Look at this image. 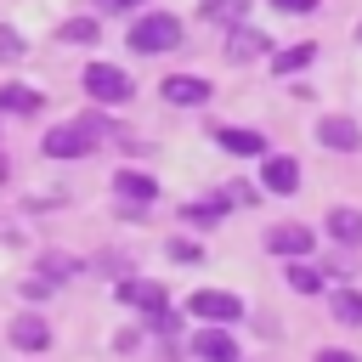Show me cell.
<instances>
[{
	"label": "cell",
	"mask_w": 362,
	"mask_h": 362,
	"mask_svg": "<svg viewBox=\"0 0 362 362\" xmlns=\"http://www.w3.org/2000/svg\"><path fill=\"white\" fill-rule=\"evenodd\" d=\"M130 45H136L141 57H164V51H175V45H181V17H170V11H147V17H136V23H130Z\"/></svg>",
	"instance_id": "obj_1"
},
{
	"label": "cell",
	"mask_w": 362,
	"mask_h": 362,
	"mask_svg": "<svg viewBox=\"0 0 362 362\" xmlns=\"http://www.w3.org/2000/svg\"><path fill=\"white\" fill-rule=\"evenodd\" d=\"M96 136H107V124L96 113H85L79 124H57V130H45V158H85L96 147Z\"/></svg>",
	"instance_id": "obj_2"
},
{
	"label": "cell",
	"mask_w": 362,
	"mask_h": 362,
	"mask_svg": "<svg viewBox=\"0 0 362 362\" xmlns=\"http://www.w3.org/2000/svg\"><path fill=\"white\" fill-rule=\"evenodd\" d=\"M85 90H90V102H102V107H119L136 85L124 79V68H113V62H90L85 68Z\"/></svg>",
	"instance_id": "obj_3"
},
{
	"label": "cell",
	"mask_w": 362,
	"mask_h": 362,
	"mask_svg": "<svg viewBox=\"0 0 362 362\" xmlns=\"http://www.w3.org/2000/svg\"><path fill=\"white\" fill-rule=\"evenodd\" d=\"M187 311L204 317V322H232V317H243V300L226 294V288H198V294L187 300Z\"/></svg>",
	"instance_id": "obj_4"
},
{
	"label": "cell",
	"mask_w": 362,
	"mask_h": 362,
	"mask_svg": "<svg viewBox=\"0 0 362 362\" xmlns=\"http://www.w3.org/2000/svg\"><path fill=\"white\" fill-rule=\"evenodd\" d=\"M317 141H322L328 153H356V147H362V124L345 119V113H328V119H317Z\"/></svg>",
	"instance_id": "obj_5"
},
{
	"label": "cell",
	"mask_w": 362,
	"mask_h": 362,
	"mask_svg": "<svg viewBox=\"0 0 362 362\" xmlns=\"http://www.w3.org/2000/svg\"><path fill=\"white\" fill-rule=\"evenodd\" d=\"M266 249H272V255H288V260H294V255L317 249V232H311V226H300V221H283V226H272V232H266Z\"/></svg>",
	"instance_id": "obj_6"
},
{
	"label": "cell",
	"mask_w": 362,
	"mask_h": 362,
	"mask_svg": "<svg viewBox=\"0 0 362 362\" xmlns=\"http://www.w3.org/2000/svg\"><path fill=\"white\" fill-rule=\"evenodd\" d=\"M119 300H124V305H136V311H147V317L170 311V294H164V283H141V277H124V283H119Z\"/></svg>",
	"instance_id": "obj_7"
},
{
	"label": "cell",
	"mask_w": 362,
	"mask_h": 362,
	"mask_svg": "<svg viewBox=\"0 0 362 362\" xmlns=\"http://www.w3.org/2000/svg\"><path fill=\"white\" fill-rule=\"evenodd\" d=\"M192 356H204V362H238V339L226 334V322H209L204 334H192Z\"/></svg>",
	"instance_id": "obj_8"
},
{
	"label": "cell",
	"mask_w": 362,
	"mask_h": 362,
	"mask_svg": "<svg viewBox=\"0 0 362 362\" xmlns=\"http://www.w3.org/2000/svg\"><path fill=\"white\" fill-rule=\"evenodd\" d=\"M164 102H175V107H204V102H209V79H204V74H170V79H164Z\"/></svg>",
	"instance_id": "obj_9"
},
{
	"label": "cell",
	"mask_w": 362,
	"mask_h": 362,
	"mask_svg": "<svg viewBox=\"0 0 362 362\" xmlns=\"http://www.w3.org/2000/svg\"><path fill=\"white\" fill-rule=\"evenodd\" d=\"M260 187H266V192H277V198H288V192L300 187V164H294L288 153H266V170H260Z\"/></svg>",
	"instance_id": "obj_10"
},
{
	"label": "cell",
	"mask_w": 362,
	"mask_h": 362,
	"mask_svg": "<svg viewBox=\"0 0 362 362\" xmlns=\"http://www.w3.org/2000/svg\"><path fill=\"white\" fill-rule=\"evenodd\" d=\"M215 141H221L226 153H238V158H260V153H266V136H255V130H243V124H221Z\"/></svg>",
	"instance_id": "obj_11"
},
{
	"label": "cell",
	"mask_w": 362,
	"mask_h": 362,
	"mask_svg": "<svg viewBox=\"0 0 362 362\" xmlns=\"http://www.w3.org/2000/svg\"><path fill=\"white\" fill-rule=\"evenodd\" d=\"M113 192H119L124 204H153V198H158V181L141 175V170H119V175H113Z\"/></svg>",
	"instance_id": "obj_12"
},
{
	"label": "cell",
	"mask_w": 362,
	"mask_h": 362,
	"mask_svg": "<svg viewBox=\"0 0 362 362\" xmlns=\"http://www.w3.org/2000/svg\"><path fill=\"white\" fill-rule=\"evenodd\" d=\"M11 345H17V351H45V345H51L45 317H17V322H11Z\"/></svg>",
	"instance_id": "obj_13"
},
{
	"label": "cell",
	"mask_w": 362,
	"mask_h": 362,
	"mask_svg": "<svg viewBox=\"0 0 362 362\" xmlns=\"http://www.w3.org/2000/svg\"><path fill=\"white\" fill-rule=\"evenodd\" d=\"M328 238L345 243V249H356L362 243V209H328Z\"/></svg>",
	"instance_id": "obj_14"
},
{
	"label": "cell",
	"mask_w": 362,
	"mask_h": 362,
	"mask_svg": "<svg viewBox=\"0 0 362 362\" xmlns=\"http://www.w3.org/2000/svg\"><path fill=\"white\" fill-rule=\"evenodd\" d=\"M96 34H102V23H96V17H68V23L57 28V40H62V45H96Z\"/></svg>",
	"instance_id": "obj_15"
},
{
	"label": "cell",
	"mask_w": 362,
	"mask_h": 362,
	"mask_svg": "<svg viewBox=\"0 0 362 362\" xmlns=\"http://www.w3.org/2000/svg\"><path fill=\"white\" fill-rule=\"evenodd\" d=\"M40 107V90L28 85H0V113H34Z\"/></svg>",
	"instance_id": "obj_16"
},
{
	"label": "cell",
	"mask_w": 362,
	"mask_h": 362,
	"mask_svg": "<svg viewBox=\"0 0 362 362\" xmlns=\"http://www.w3.org/2000/svg\"><path fill=\"white\" fill-rule=\"evenodd\" d=\"M328 311H334L339 322H351V328H362V288H339V294L328 300Z\"/></svg>",
	"instance_id": "obj_17"
},
{
	"label": "cell",
	"mask_w": 362,
	"mask_h": 362,
	"mask_svg": "<svg viewBox=\"0 0 362 362\" xmlns=\"http://www.w3.org/2000/svg\"><path fill=\"white\" fill-rule=\"evenodd\" d=\"M311 57H317V45H311V40H305V45H288V51H277V57H272V74H300Z\"/></svg>",
	"instance_id": "obj_18"
},
{
	"label": "cell",
	"mask_w": 362,
	"mask_h": 362,
	"mask_svg": "<svg viewBox=\"0 0 362 362\" xmlns=\"http://www.w3.org/2000/svg\"><path fill=\"white\" fill-rule=\"evenodd\" d=\"M260 45H266V40H260V34H255V28H238V34H232V40H226V51H232V62H249V57H255V51H260Z\"/></svg>",
	"instance_id": "obj_19"
},
{
	"label": "cell",
	"mask_w": 362,
	"mask_h": 362,
	"mask_svg": "<svg viewBox=\"0 0 362 362\" xmlns=\"http://www.w3.org/2000/svg\"><path fill=\"white\" fill-rule=\"evenodd\" d=\"M243 6H249V0H204L198 11H204L209 23H238V17H243Z\"/></svg>",
	"instance_id": "obj_20"
},
{
	"label": "cell",
	"mask_w": 362,
	"mask_h": 362,
	"mask_svg": "<svg viewBox=\"0 0 362 362\" xmlns=\"http://www.w3.org/2000/svg\"><path fill=\"white\" fill-rule=\"evenodd\" d=\"M288 288H294V294H317V288H322V272H317V266H288Z\"/></svg>",
	"instance_id": "obj_21"
},
{
	"label": "cell",
	"mask_w": 362,
	"mask_h": 362,
	"mask_svg": "<svg viewBox=\"0 0 362 362\" xmlns=\"http://www.w3.org/2000/svg\"><path fill=\"white\" fill-rule=\"evenodd\" d=\"M221 215H226V198H221V204H187V209H181V221H198V226H209V221H221Z\"/></svg>",
	"instance_id": "obj_22"
},
{
	"label": "cell",
	"mask_w": 362,
	"mask_h": 362,
	"mask_svg": "<svg viewBox=\"0 0 362 362\" xmlns=\"http://www.w3.org/2000/svg\"><path fill=\"white\" fill-rule=\"evenodd\" d=\"M74 266H79V260H68V255H45L40 272H45V283H62V277H74Z\"/></svg>",
	"instance_id": "obj_23"
},
{
	"label": "cell",
	"mask_w": 362,
	"mask_h": 362,
	"mask_svg": "<svg viewBox=\"0 0 362 362\" xmlns=\"http://www.w3.org/2000/svg\"><path fill=\"white\" fill-rule=\"evenodd\" d=\"M28 45H23V34L17 28H0V57H23Z\"/></svg>",
	"instance_id": "obj_24"
},
{
	"label": "cell",
	"mask_w": 362,
	"mask_h": 362,
	"mask_svg": "<svg viewBox=\"0 0 362 362\" xmlns=\"http://www.w3.org/2000/svg\"><path fill=\"white\" fill-rule=\"evenodd\" d=\"M204 249L198 243H187V238H170V260H198Z\"/></svg>",
	"instance_id": "obj_25"
},
{
	"label": "cell",
	"mask_w": 362,
	"mask_h": 362,
	"mask_svg": "<svg viewBox=\"0 0 362 362\" xmlns=\"http://www.w3.org/2000/svg\"><path fill=\"white\" fill-rule=\"evenodd\" d=\"M317 362H356V356H351V351H339V345H334V351H317Z\"/></svg>",
	"instance_id": "obj_26"
},
{
	"label": "cell",
	"mask_w": 362,
	"mask_h": 362,
	"mask_svg": "<svg viewBox=\"0 0 362 362\" xmlns=\"http://www.w3.org/2000/svg\"><path fill=\"white\" fill-rule=\"evenodd\" d=\"M272 6H277V11H311L317 0H272Z\"/></svg>",
	"instance_id": "obj_27"
},
{
	"label": "cell",
	"mask_w": 362,
	"mask_h": 362,
	"mask_svg": "<svg viewBox=\"0 0 362 362\" xmlns=\"http://www.w3.org/2000/svg\"><path fill=\"white\" fill-rule=\"evenodd\" d=\"M124 6H130V0H102V11H124Z\"/></svg>",
	"instance_id": "obj_28"
},
{
	"label": "cell",
	"mask_w": 362,
	"mask_h": 362,
	"mask_svg": "<svg viewBox=\"0 0 362 362\" xmlns=\"http://www.w3.org/2000/svg\"><path fill=\"white\" fill-rule=\"evenodd\" d=\"M356 45H362V23H356Z\"/></svg>",
	"instance_id": "obj_29"
}]
</instances>
